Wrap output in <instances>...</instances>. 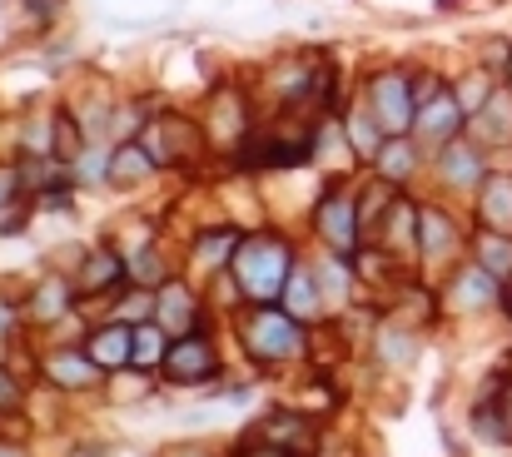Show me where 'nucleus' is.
Returning <instances> with one entry per match:
<instances>
[{
	"instance_id": "obj_1",
	"label": "nucleus",
	"mask_w": 512,
	"mask_h": 457,
	"mask_svg": "<svg viewBox=\"0 0 512 457\" xmlns=\"http://www.w3.org/2000/svg\"><path fill=\"white\" fill-rule=\"evenodd\" d=\"M229 269H234L239 289L249 294V304H274V299H284V284L294 274V244L279 234H249V239H239Z\"/></svg>"
},
{
	"instance_id": "obj_2",
	"label": "nucleus",
	"mask_w": 512,
	"mask_h": 457,
	"mask_svg": "<svg viewBox=\"0 0 512 457\" xmlns=\"http://www.w3.org/2000/svg\"><path fill=\"white\" fill-rule=\"evenodd\" d=\"M244 348L259 363H284L309 348V333L289 308H254V313H244Z\"/></svg>"
},
{
	"instance_id": "obj_3",
	"label": "nucleus",
	"mask_w": 512,
	"mask_h": 457,
	"mask_svg": "<svg viewBox=\"0 0 512 457\" xmlns=\"http://www.w3.org/2000/svg\"><path fill=\"white\" fill-rule=\"evenodd\" d=\"M368 110L373 120L383 125V135H408L413 130V115H418V100H413V80L403 70H383L368 80Z\"/></svg>"
},
{
	"instance_id": "obj_4",
	"label": "nucleus",
	"mask_w": 512,
	"mask_h": 457,
	"mask_svg": "<svg viewBox=\"0 0 512 457\" xmlns=\"http://www.w3.org/2000/svg\"><path fill=\"white\" fill-rule=\"evenodd\" d=\"M165 373H170L179 388H199V383L219 378V353H214V343L204 333H184L165 353Z\"/></svg>"
},
{
	"instance_id": "obj_5",
	"label": "nucleus",
	"mask_w": 512,
	"mask_h": 457,
	"mask_svg": "<svg viewBox=\"0 0 512 457\" xmlns=\"http://www.w3.org/2000/svg\"><path fill=\"white\" fill-rule=\"evenodd\" d=\"M314 229H319V239L334 249V254H353L358 249V234H363V219H358V204L339 194V189H329L324 199H319V209H314Z\"/></svg>"
},
{
	"instance_id": "obj_6",
	"label": "nucleus",
	"mask_w": 512,
	"mask_h": 457,
	"mask_svg": "<svg viewBox=\"0 0 512 457\" xmlns=\"http://www.w3.org/2000/svg\"><path fill=\"white\" fill-rule=\"evenodd\" d=\"M463 120H468V115H463L458 95H453V90H438L428 105H418L413 130H418V140H428V145H448V140H458Z\"/></svg>"
},
{
	"instance_id": "obj_7",
	"label": "nucleus",
	"mask_w": 512,
	"mask_h": 457,
	"mask_svg": "<svg viewBox=\"0 0 512 457\" xmlns=\"http://www.w3.org/2000/svg\"><path fill=\"white\" fill-rule=\"evenodd\" d=\"M150 154L160 159V164H189V159H199V150H204V135L189 125V120H174V115H165V120H155V130H150Z\"/></svg>"
},
{
	"instance_id": "obj_8",
	"label": "nucleus",
	"mask_w": 512,
	"mask_h": 457,
	"mask_svg": "<svg viewBox=\"0 0 512 457\" xmlns=\"http://www.w3.org/2000/svg\"><path fill=\"white\" fill-rule=\"evenodd\" d=\"M85 353H90V358H95L105 373L130 368V363H135V323H125V318L100 323V328L85 338Z\"/></svg>"
},
{
	"instance_id": "obj_9",
	"label": "nucleus",
	"mask_w": 512,
	"mask_h": 457,
	"mask_svg": "<svg viewBox=\"0 0 512 457\" xmlns=\"http://www.w3.org/2000/svg\"><path fill=\"white\" fill-rule=\"evenodd\" d=\"M448 304L463 308V313H483V308L503 304V284H498L483 264H468V269L453 274V284H448Z\"/></svg>"
},
{
	"instance_id": "obj_10",
	"label": "nucleus",
	"mask_w": 512,
	"mask_h": 457,
	"mask_svg": "<svg viewBox=\"0 0 512 457\" xmlns=\"http://www.w3.org/2000/svg\"><path fill=\"white\" fill-rule=\"evenodd\" d=\"M155 323H165V333H174V338L194 333L199 328V299H194V289L179 284V279H165L160 294H155Z\"/></svg>"
},
{
	"instance_id": "obj_11",
	"label": "nucleus",
	"mask_w": 512,
	"mask_h": 457,
	"mask_svg": "<svg viewBox=\"0 0 512 457\" xmlns=\"http://www.w3.org/2000/svg\"><path fill=\"white\" fill-rule=\"evenodd\" d=\"M40 373H45L50 388H70V393H80V388H95L105 368H100L90 353H70V348H60V353H45V358H40Z\"/></svg>"
},
{
	"instance_id": "obj_12",
	"label": "nucleus",
	"mask_w": 512,
	"mask_h": 457,
	"mask_svg": "<svg viewBox=\"0 0 512 457\" xmlns=\"http://www.w3.org/2000/svg\"><path fill=\"white\" fill-rule=\"evenodd\" d=\"M438 174H443L448 189H478V184L488 179V159H483L478 145H468V140H448L443 154H438Z\"/></svg>"
},
{
	"instance_id": "obj_13",
	"label": "nucleus",
	"mask_w": 512,
	"mask_h": 457,
	"mask_svg": "<svg viewBox=\"0 0 512 457\" xmlns=\"http://www.w3.org/2000/svg\"><path fill=\"white\" fill-rule=\"evenodd\" d=\"M458 239H463V229H458V219H453L448 209H438V204H423V209H418V254H423V259L453 254Z\"/></svg>"
},
{
	"instance_id": "obj_14",
	"label": "nucleus",
	"mask_w": 512,
	"mask_h": 457,
	"mask_svg": "<svg viewBox=\"0 0 512 457\" xmlns=\"http://www.w3.org/2000/svg\"><path fill=\"white\" fill-rule=\"evenodd\" d=\"M478 219L498 234H512V174H488L478 184Z\"/></svg>"
},
{
	"instance_id": "obj_15",
	"label": "nucleus",
	"mask_w": 512,
	"mask_h": 457,
	"mask_svg": "<svg viewBox=\"0 0 512 457\" xmlns=\"http://www.w3.org/2000/svg\"><path fill=\"white\" fill-rule=\"evenodd\" d=\"M478 433L493 443H512V378H493V393L478 408Z\"/></svg>"
},
{
	"instance_id": "obj_16",
	"label": "nucleus",
	"mask_w": 512,
	"mask_h": 457,
	"mask_svg": "<svg viewBox=\"0 0 512 457\" xmlns=\"http://www.w3.org/2000/svg\"><path fill=\"white\" fill-rule=\"evenodd\" d=\"M284 308H289L299 323H314V318L329 308L319 279H314V269H294V274H289V284H284Z\"/></svg>"
},
{
	"instance_id": "obj_17",
	"label": "nucleus",
	"mask_w": 512,
	"mask_h": 457,
	"mask_svg": "<svg viewBox=\"0 0 512 457\" xmlns=\"http://www.w3.org/2000/svg\"><path fill=\"white\" fill-rule=\"evenodd\" d=\"M155 154H150V145H140V140H125V145H115V154H110V184H140V179H150L155 174Z\"/></svg>"
},
{
	"instance_id": "obj_18",
	"label": "nucleus",
	"mask_w": 512,
	"mask_h": 457,
	"mask_svg": "<svg viewBox=\"0 0 512 457\" xmlns=\"http://www.w3.org/2000/svg\"><path fill=\"white\" fill-rule=\"evenodd\" d=\"M373 164H378V174H383L388 184H408L413 169H418V145H413L408 135H388L383 150L373 154Z\"/></svg>"
},
{
	"instance_id": "obj_19",
	"label": "nucleus",
	"mask_w": 512,
	"mask_h": 457,
	"mask_svg": "<svg viewBox=\"0 0 512 457\" xmlns=\"http://www.w3.org/2000/svg\"><path fill=\"white\" fill-rule=\"evenodd\" d=\"M264 438H269V443H279L284 453H294V457L314 453V423L289 418V413H274V418H269V428H264Z\"/></svg>"
},
{
	"instance_id": "obj_20",
	"label": "nucleus",
	"mask_w": 512,
	"mask_h": 457,
	"mask_svg": "<svg viewBox=\"0 0 512 457\" xmlns=\"http://www.w3.org/2000/svg\"><path fill=\"white\" fill-rule=\"evenodd\" d=\"M378 239L383 244H403V249H418V209L408 199H393L388 214L378 219Z\"/></svg>"
},
{
	"instance_id": "obj_21",
	"label": "nucleus",
	"mask_w": 512,
	"mask_h": 457,
	"mask_svg": "<svg viewBox=\"0 0 512 457\" xmlns=\"http://www.w3.org/2000/svg\"><path fill=\"white\" fill-rule=\"evenodd\" d=\"M120 279H125V264H120V254H115V249H95V254L85 259V269H80V294L115 289Z\"/></svg>"
},
{
	"instance_id": "obj_22",
	"label": "nucleus",
	"mask_w": 512,
	"mask_h": 457,
	"mask_svg": "<svg viewBox=\"0 0 512 457\" xmlns=\"http://www.w3.org/2000/svg\"><path fill=\"white\" fill-rule=\"evenodd\" d=\"M478 264H483L498 284H508L512 279V234L483 229V234H478Z\"/></svg>"
},
{
	"instance_id": "obj_23",
	"label": "nucleus",
	"mask_w": 512,
	"mask_h": 457,
	"mask_svg": "<svg viewBox=\"0 0 512 457\" xmlns=\"http://www.w3.org/2000/svg\"><path fill=\"white\" fill-rule=\"evenodd\" d=\"M473 120H478V130H483L488 140L512 145V90H493V100H488Z\"/></svg>"
},
{
	"instance_id": "obj_24",
	"label": "nucleus",
	"mask_w": 512,
	"mask_h": 457,
	"mask_svg": "<svg viewBox=\"0 0 512 457\" xmlns=\"http://www.w3.org/2000/svg\"><path fill=\"white\" fill-rule=\"evenodd\" d=\"M70 299H75V289H70L65 279H45V284L30 294V318L55 323V318H65V313H70Z\"/></svg>"
},
{
	"instance_id": "obj_25",
	"label": "nucleus",
	"mask_w": 512,
	"mask_h": 457,
	"mask_svg": "<svg viewBox=\"0 0 512 457\" xmlns=\"http://www.w3.org/2000/svg\"><path fill=\"white\" fill-rule=\"evenodd\" d=\"M234 249H239V234H234V229H209V234L194 244V264H199V269H229Z\"/></svg>"
},
{
	"instance_id": "obj_26",
	"label": "nucleus",
	"mask_w": 512,
	"mask_h": 457,
	"mask_svg": "<svg viewBox=\"0 0 512 457\" xmlns=\"http://www.w3.org/2000/svg\"><path fill=\"white\" fill-rule=\"evenodd\" d=\"M165 338H170L165 323H135V363H140V373L145 368H165V353H170Z\"/></svg>"
},
{
	"instance_id": "obj_27",
	"label": "nucleus",
	"mask_w": 512,
	"mask_h": 457,
	"mask_svg": "<svg viewBox=\"0 0 512 457\" xmlns=\"http://www.w3.org/2000/svg\"><path fill=\"white\" fill-rule=\"evenodd\" d=\"M343 259H348V254H329V259L314 269V279H319V289H324L329 304H348V294H353V269H348Z\"/></svg>"
},
{
	"instance_id": "obj_28",
	"label": "nucleus",
	"mask_w": 512,
	"mask_h": 457,
	"mask_svg": "<svg viewBox=\"0 0 512 457\" xmlns=\"http://www.w3.org/2000/svg\"><path fill=\"white\" fill-rule=\"evenodd\" d=\"M348 145L363 154V159H373V154L383 150V125L373 120V110L368 115H348Z\"/></svg>"
},
{
	"instance_id": "obj_29",
	"label": "nucleus",
	"mask_w": 512,
	"mask_h": 457,
	"mask_svg": "<svg viewBox=\"0 0 512 457\" xmlns=\"http://www.w3.org/2000/svg\"><path fill=\"white\" fill-rule=\"evenodd\" d=\"M453 95H458L463 115L473 120V115H478V110H483V105L493 100V70H473V75H468V80H463V85H458Z\"/></svg>"
},
{
	"instance_id": "obj_30",
	"label": "nucleus",
	"mask_w": 512,
	"mask_h": 457,
	"mask_svg": "<svg viewBox=\"0 0 512 457\" xmlns=\"http://www.w3.org/2000/svg\"><path fill=\"white\" fill-rule=\"evenodd\" d=\"M378 358L393 363V368H398V363H413V358H418L413 333H403V328H383V333H378Z\"/></svg>"
},
{
	"instance_id": "obj_31",
	"label": "nucleus",
	"mask_w": 512,
	"mask_h": 457,
	"mask_svg": "<svg viewBox=\"0 0 512 457\" xmlns=\"http://www.w3.org/2000/svg\"><path fill=\"white\" fill-rule=\"evenodd\" d=\"M125 274H130L135 284H165V264H160L155 249H140V254L125 264Z\"/></svg>"
},
{
	"instance_id": "obj_32",
	"label": "nucleus",
	"mask_w": 512,
	"mask_h": 457,
	"mask_svg": "<svg viewBox=\"0 0 512 457\" xmlns=\"http://www.w3.org/2000/svg\"><path fill=\"white\" fill-rule=\"evenodd\" d=\"M20 408H25V383L10 368H0V418H15Z\"/></svg>"
},
{
	"instance_id": "obj_33",
	"label": "nucleus",
	"mask_w": 512,
	"mask_h": 457,
	"mask_svg": "<svg viewBox=\"0 0 512 457\" xmlns=\"http://www.w3.org/2000/svg\"><path fill=\"white\" fill-rule=\"evenodd\" d=\"M80 135H75V120L70 115H55V154L60 159H80Z\"/></svg>"
},
{
	"instance_id": "obj_34",
	"label": "nucleus",
	"mask_w": 512,
	"mask_h": 457,
	"mask_svg": "<svg viewBox=\"0 0 512 457\" xmlns=\"http://www.w3.org/2000/svg\"><path fill=\"white\" fill-rule=\"evenodd\" d=\"M75 174H80V179H110V154L80 150V159H75Z\"/></svg>"
},
{
	"instance_id": "obj_35",
	"label": "nucleus",
	"mask_w": 512,
	"mask_h": 457,
	"mask_svg": "<svg viewBox=\"0 0 512 457\" xmlns=\"http://www.w3.org/2000/svg\"><path fill=\"white\" fill-rule=\"evenodd\" d=\"M234 457H294V453H284V448H279V443H269L264 433H249V438L239 443V453Z\"/></svg>"
},
{
	"instance_id": "obj_36",
	"label": "nucleus",
	"mask_w": 512,
	"mask_h": 457,
	"mask_svg": "<svg viewBox=\"0 0 512 457\" xmlns=\"http://www.w3.org/2000/svg\"><path fill=\"white\" fill-rule=\"evenodd\" d=\"M25 5H30V10H35V15H40V20H45V15H55V10H60V0H25Z\"/></svg>"
},
{
	"instance_id": "obj_37",
	"label": "nucleus",
	"mask_w": 512,
	"mask_h": 457,
	"mask_svg": "<svg viewBox=\"0 0 512 457\" xmlns=\"http://www.w3.org/2000/svg\"><path fill=\"white\" fill-rule=\"evenodd\" d=\"M165 457H209V453H204V448H194V443H189V448H170V453H165Z\"/></svg>"
},
{
	"instance_id": "obj_38",
	"label": "nucleus",
	"mask_w": 512,
	"mask_h": 457,
	"mask_svg": "<svg viewBox=\"0 0 512 457\" xmlns=\"http://www.w3.org/2000/svg\"><path fill=\"white\" fill-rule=\"evenodd\" d=\"M15 184H20V179H10V174H0V204L10 199V189H15Z\"/></svg>"
},
{
	"instance_id": "obj_39",
	"label": "nucleus",
	"mask_w": 512,
	"mask_h": 457,
	"mask_svg": "<svg viewBox=\"0 0 512 457\" xmlns=\"http://www.w3.org/2000/svg\"><path fill=\"white\" fill-rule=\"evenodd\" d=\"M0 457H25V453H20V448H5V443H0Z\"/></svg>"
},
{
	"instance_id": "obj_40",
	"label": "nucleus",
	"mask_w": 512,
	"mask_h": 457,
	"mask_svg": "<svg viewBox=\"0 0 512 457\" xmlns=\"http://www.w3.org/2000/svg\"><path fill=\"white\" fill-rule=\"evenodd\" d=\"M508 90H512V65H508Z\"/></svg>"
}]
</instances>
